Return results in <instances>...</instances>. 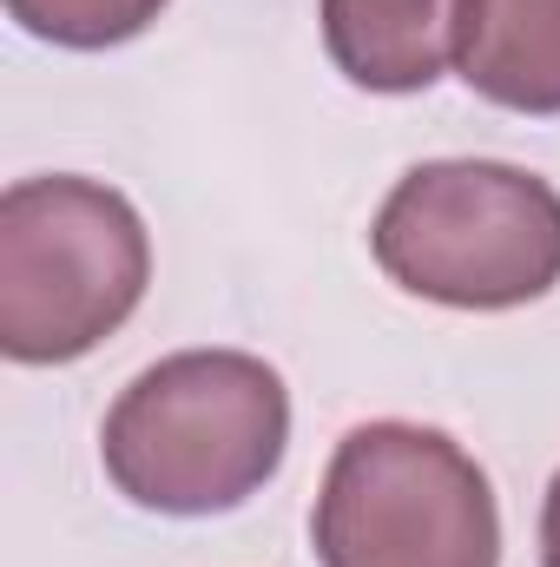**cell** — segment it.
<instances>
[{
	"label": "cell",
	"mask_w": 560,
	"mask_h": 567,
	"mask_svg": "<svg viewBox=\"0 0 560 567\" xmlns=\"http://www.w3.org/2000/svg\"><path fill=\"white\" fill-rule=\"evenodd\" d=\"M290 390L251 350H178L133 377L100 429L113 488L152 515H225L278 475Z\"/></svg>",
	"instance_id": "1"
},
{
	"label": "cell",
	"mask_w": 560,
	"mask_h": 567,
	"mask_svg": "<svg viewBox=\"0 0 560 567\" xmlns=\"http://www.w3.org/2000/svg\"><path fill=\"white\" fill-rule=\"evenodd\" d=\"M152 284V238L133 198L46 172L0 192V350L73 363L100 350Z\"/></svg>",
	"instance_id": "2"
},
{
	"label": "cell",
	"mask_w": 560,
	"mask_h": 567,
	"mask_svg": "<svg viewBox=\"0 0 560 567\" xmlns=\"http://www.w3.org/2000/svg\"><path fill=\"white\" fill-rule=\"evenodd\" d=\"M383 278L448 310H515L560 284V192L501 158H428L370 225Z\"/></svg>",
	"instance_id": "3"
},
{
	"label": "cell",
	"mask_w": 560,
	"mask_h": 567,
	"mask_svg": "<svg viewBox=\"0 0 560 567\" xmlns=\"http://www.w3.org/2000/svg\"><path fill=\"white\" fill-rule=\"evenodd\" d=\"M310 542L323 567H501V508L455 435L363 423L323 468Z\"/></svg>",
	"instance_id": "4"
},
{
	"label": "cell",
	"mask_w": 560,
	"mask_h": 567,
	"mask_svg": "<svg viewBox=\"0 0 560 567\" xmlns=\"http://www.w3.org/2000/svg\"><path fill=\"white\" fill-rule=\"evenodd\" d=\"M323 47L363 93H422L455 66L462 0H323Z\"/></svg>",
	"instance_id": "5"
},
{
	"label": "cell",
	"mask_w": 560,
	"mask_h": 567,
	"mask_svg": "<svg viewBox=\"0 0 560 567\" xmlns=\"http://www.w3.org/2000/svg\"><path fill=\"white\" fill-rule=\"evenodd\" d=\"M455 73L508 113H560V0H462Z\"/></svg>",
	"instance_id": "6"
},
{
	"label": "cell",
	"mask_w": 560,
	"mask_h": 567,
	"mask_svg": "<svg viewBox=\"0 0 560 567\" xmlns=\"http://www.w3.org/2000/svg\"><path fill=\"white\" fill-rule=\"evenodd\" d=\"M172 0H7V13L53 47L73 53H100V47H126L165 13Z\"/></svg>",
	"instance_id": "7"
},
{
	"label": "cell",
	"mask_w": 560,
	"mask_h": 567,
	"mask_svg": "<svg viewBox=\"0 0 560 567\" xmlns=\"http://www.w3.org/2000/svg\"><path fill=\"white\" fill-rule=\"evenodd\" d=\"M541 567H560V475L548 482V502H541Z\"/></svg>",
	"instance_id": "8"
}]
</instances>
